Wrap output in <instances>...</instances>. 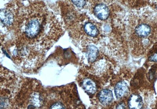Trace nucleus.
<instances>
[{
	"mask_svg": "<svg viewBox=\"0 0 157 109\" xmlns=\"http://www.w3.org/2000/svg\"><path fill=\"white\" fill-rule=\"evenodd\" d=\"M0 17L1 21L4 25L10 26L14 21V14L11 10L8 8L1 9Z\"/></svg>",
	"mask_w": 157,
	"mask_h": 109,
	"instance_id": "1",
	"label": "nucleus"
},
{
	"mask_svg": "<svg viewBox=\"0 0 157 109\" xmlns=\"http://www.w3.org/2000/svg\"><path fill=\"white\" fill-rule=\"evenodd\" d=\"M99 102L104 105H108L113 100L114 96L111 91L108 89H103L98 94Z\"/></svg>",
	"mask_w": 157,
	"mask_h": 109,
	"instance_id": "2",
	"label": "nucleus"
},
{
	"mask_svg": "<svg viewBox=\"0 0 157 109\" xmlns=\"http://www.w3.org/2000/svg\"><path fill=\"white\" fill-rule=\"evenodd\" d=\"M128 91V86L125 82H120L115 86L114 92L117 98H122L127 95Z\"/></svg>",
	"mask_w": 157,
	"mask_h": 109,
	"instance_id": "3",
	"label": "nucleus"
},
{
	"mask_svg": "<svg viewBox=\"0 0 157 109\" xmlns=\"http://www.w3.org/2000/svg\"><path fill=\"white\" fill-rule=\"evenodd\" d=\"M135 32L137 36L140 38H147L151 34L152 29L149 25L141 24L136 27Z\"/></svg>",
	"mask_w": 157,
	"mask_h": 109,
	"instance_id": "4",
	"label": "nucleus"
},
{
	"mask_svg": "<svg viewBox=\"0 0 157 109\" xmlns=\"http://www.w3.org/2000/svg\"><path fill=\"white\" fill-rule=\"evenodd\" d=\"M143 105V100L140 95L136 94L131 95L128 101V106L130 109H141Z\"/></svg>",
	"mask_w": 157,
	"mask_h": 109,
	"instance_id": "5",
	"label": "nucleus"
},
{
	"mask_svg": "<svg viewBox=\"0 0 157 109\" xmlns=\"http://www.w3.org/2000/svg\"><path fill=\"white\" fill-rule=\"evenodd\" d=\"M94 12L95 15L101 20H105L109 16V10L107 6L104 4H99L96 6Z\"/></svg>",
	"mask_w": 157,
	"mask_h": 109,
	"instance_id": "6",
	"label": "nucleus"
},
{
	"mask_svg": "<svg viewBox=\"0 0 157 109\" xmlns=\"http://www.w3.org/2000/svg\"><path fill=\"white\" fill-rule=\"evenodd\" d=\"M83 89L89 94H93L96 91V85L94 82L89 78H86L82 82Z\"/></svg>",
	"mask_w": 157,
	"mask_h": 109,
	"instance_id": "7",
	"label": "nucleus"
},
{
	"mask_svg": "<svg viewBox=\"0 0 157 109\" xmlns=\"http://www.w3.org/2000/svg\"><path fill=\"white\" fill-rule=\"evenodd\" d=\"M99 50L94 45H90L88 48L87 57L88 60L90 62H94L98 55Z\"/></svg>",
	"mask_w": 157,
	"mask_h": 109,
	"instance_id": "8",
	"label": "nucleus"
},
{
	"mask_svg": "<svg viewBox=\"0 0 157 109\" xmlns=\"http://www.w3.org/2000/svg\"><path fill=\"white\" fill-rule=\"evenodd\" d=\"M84 29L86 33L91 37H95L98 34V28L91 23H86L84 25Z\"/></svg>",
	"mask_w": 157,
	"mask_h": 109,
	"instance_id": "9",
	"label": "nucleus"
},
{
	"mask_svg": "<svg viewBox=\"0 0 157 109\" xmlns=\"http://www.w3.org/2000/svg\"><path fill=\"white\" fill-rule=\"evenodd\" d=\"M71 1L73 4L77 7L82 8L86 4V0H71Z\"/></svg>",
	"mask_w": 157,
	"mask_h": 109,
	"instance_id": "10",
	"label": "nucleus"
},
{
	"mask_svg": "<svg viewBox=\"0 0 157 109\" xmlns=\"http://www.w3.org/2000/svg\"><path fill=\"white\" fill-rule=\"evenodd\" d=\"M51 109H65V106L63 104L59 102L55 103L50 107Z\"/></svg>",
	"mask_w": 157,
	"mask_h": 109,
	"instance_id": "11",
	"label": "nucleus"
},
{
	"mask_svg": "<svg viewBox=\"0 0 157 109\" xmlns=\"http://www.w3.org/2000/svg\"><path fill=\"white\" fill-rule=\"evenodd\" d=\"M149 60L151 62H157V52L151 55L149 58Z\"/></svg>",
	"mask_w": 157,
	"mask_h": 109,
	"instance_id": "12",
	"label": "nucleus"
},
{
	"mask_svg": "<svg viewBox=\"0 0 157 109\" xmlns=\"http://www.w3.org/2000/svg\"><path fill=\"white\" fill-rule=\"evenodd\" d=\"M125 104L123 103H120L116 107V108L117 109H125Z\"/></svg>",
	"mask_w": 157,
	"mask_h": 109,
	"instance_id": "13",
	"label": "nucleus"
},
{
	"mask_svg": "<svg viewBox=\"0 0 157 109\" xmlns=\"http://www.w3.org/2000/svg\"><path fill=\"white\" fill-rule=\"evenodd\" d=\"M22 1H26V0H22Z\"/></svg>",
	"mask_w": 157,
	"mask_h": 109,
	"instance_id": "14",
	"label": "nucleus"
}]
</instances>
